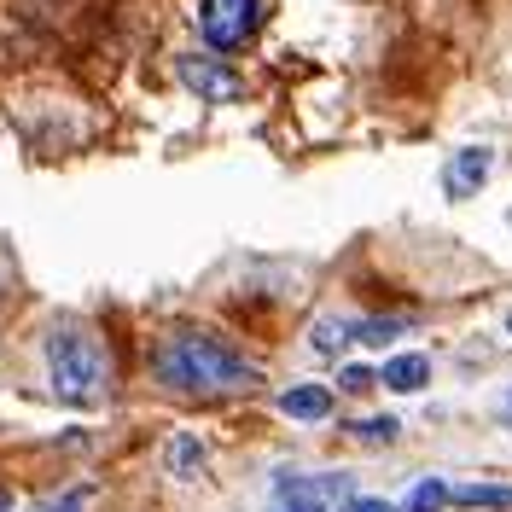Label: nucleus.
I'll list each match as a JSON object with an SVG mask.
<instances>
[{
  "label": "nucleus",
  "mask_w": 512,
  "mask_h": 512,
  "mask_svg": "<svg viewBox=\"0 0 512 512\" xmlns=\"http://www.w3.org/2000/svg\"><path fill=\"white\" fill-rule=\"evenodd\" d=\"M443 507H454V489H448L443 478H419L402 512H443Z\"/></svg>",
  "instance_id": "nucleus-11"
},
{
  "label": "nucleus",
  "mask_w": 512,
  "mask_h": 512,
  "mask_svg": "<svg viewBox=\"0 0 512 512\" xmlns=\"http://www.w3.org/2000/svg\"><path fill=\"white\" fill-rule=\"evenodd\" d=\"M47 379L64 402H94L105 390V350L82 326H53L47 332Z\"/></svg>",
  "instance_id": "nucleus-2"
},
{
  "label": "nucleus",
  "mask_w": 512,
  "mask_h": 512,
  "mask_svg": "<svg viewBox=\"0 0 512 512\" xmlns=\"http://www.w3.org/2000/svg\"><path fill=\"white\" fill-rule=\"evenodd\" d=\"M507 338H512V309H507Z\"/></svg>",
  "instance_id": "nucleus-21"
},
{
  "label": "nucleus",
  "mask_w": 512,
  "mask_h": 512,
  "mask_svg": "<svg viewBox=\"0 0 512 512\" xmlns=\"http://www.w3.org/2000/svg\"><path fill=\"white\" fill-rule=\"evenodd\" d=\"M373 379H379L373 367H344V373H338V390H350V396H361V390H367Z\"/></svg>",
  "instance_id": "nucleus-16"
},
{
  "label": "nucleus",
  "mask_w": 512,
  "mask_h": 512,
  "mask_svg": "<svg viewBox=\"0 0 512 512\" xmlns=\"http://www.w3.org/2000/svg\"><path fill=\"white\" fill-rule=\"evenodd\" d=\"M274 512H326V507H309V501H280Z\"/></svg>",
  "instance_id": "nucleus-18"
},
{
  "label": "nucleus",
  "mask_w": 512,
  "mask_h": 512,
  "mask_svg": "<svg viewBox=\"0 0 512 512\" xmlns=\"http://www.w3.org/2000/svg\"><path fill=\"white\" fill-rule=\"evenodd\" d=\"M350 501L355 483L350 472H274V501H309V507H326V501Z\"/></svg>",
  "instance_id": "nucleus-4"
},
{
  "label": "nucleus",
  "mask_w": 512,
  "mask_h": 512,
  "mask_svg": "<svg viewBox=\"0 0 512 512\" xmlns=\"http://www.w3.org/2000/svg\"><path fill=\"white\" fill-rule=\"evenodd\" d=\"M88 501H94V489L82 483V489H64L53 501H35V512H88Z\"/></svg>",
  "instance_id": "nucleus-15"
},
{
  "label": "nucleus",
  "mask_w": 512,
  "mask_h": 512,
  "mask_svg": "<svg viewBox=\"0 0 512 512\" xmlns=\"http://www.w3.org/2000/svg\"><path fill=\"white\" fill-rule=\"evenodd\" d=\"M379 379L390 384V390H402V396H414V390H425V384H431V361H425V355H396Z\"/></svg>",
  "instance_id": "nucleus-8"
},
{
  "label": "nucleus",
  "mask_w": 512,
  "mask_h": 512,
  "mask_svg": "<svg viewBox=\"0 0 512 512\" xmlns=\"http://www.w3.org/2000/svg\"><path fill=\"white\" fill-rule=\"evenodd\" d=\"M501 425H512V390L501 396Z\"/></svg>",
  "instance_id": "nucleus-19"
},
{
  "label": "nucleus",
  "mask_w": 512,
  "mask_h": 512,
  "mask_svg": "<svg viewBox=\"0 0 512 512\" xmlns=\"http://www.w3.org/2000/svg\"><path fill=\"white\" fill-rule=\"evenodd\" d=\"M396 332H402V320H390V315H367V320H355V326H350V338H355V344H367V350L396 344Z\"/></svg>",
  "instance_id": "nucleus-10"
},
{
  "label": "nucleus",
  "mask_w": 512,
  "mask_h": 512,
  "mask_svg": "<svg viewBox=\"0 0 512 512\" xmlns=\"http://www.w3.org/2000/svg\"><path fill=\"white\" fill-rule=\"evenodd\" d=\"M489 169H495V152H489V146H460V152L443 163V192L448 198H472V192H483Z\"/></svg>",
  "instance_id": "nucleus-5"
},
{
  "label": "nucleus",
  "mask_w": 512,
  "mask_h": 512,
  "mask_svg": "<svg viewBox=\"0 0 512 512\" xmlns=\"http://www.w3.org/2000/svg\"><path fill=\"white\" fill-rule=\"evenodd\" d=\"M350 431H355V437H361V443H396V419H390V414H373V419H355Z\"/></svg>",
  "instance_id": "nucleus-14"
},
{
  "label": "nucleus",
  "mask_w": 512,
  "mask_h": 512,
  "mask_svg": "<svg viewBox=\"0 0 512 512\" xmlns=\"http://www.w3.org/2000/svg\"><path fill=\"white\" fill-rule=\"evenodd\" d=\"M152 373H158L169 390H187V396H198V390H233V384H251V361L245 355H233L222 344V338H210V332H169L158 344V355H152Z\"/></svg>",
  "instance_id": "nucleus-1"
},
{
  "label": "nucleus",
  "mask_w": 512,
  "mask_h": 512,
  "mask_svg": "<svg viewBox=\"0 0 512 512\" xmlns=\"http://www.w3.org/2000/svg\"><path fill=\"white\" fill-rule=\"evenodd\" d=\"M454 507H512V489H495V483H466V489H454Z\"/></svg>",
  "instance_id": "nucleus-12"
},
{
  "label": "nucleus",
  "mask_w": 512,
  "mask_h": 512,
  "mask_svg": "<svg viewBox=\"0 0 512 512\" xmlns=\"http://www.w3.org/2000/svg\"><path fill=\"white\" fill-rule=\"evenodd\" d=\"M256 18H262V0H198V30L216 53L239 47L256 30Z\"/></svg>",
  "instance_id": "nucleus-3"
},
{
  "label": "nucleus",
  "mask_w": 512,
  "mask_h": 512,
  "mask_svg": "<svg viewBox=\"0 0 512 512\" xmlns=\"http://www.w3.org/2000/svg\"><path fill=\"white\" fill-rule=\"evenodd\" d=\"M175 76H181L198 99H216V105H222V99H239V76L222 70L216 59H181L175 64Z\"/></svg>",
  "instance_id": "nucleus-6"
},
{
  "label": "nucleus",
  "mask_w": 512,
  "mask_h": 512,
  "mask_svg": "<svg viewBox=\"0 0 512 512\" xmlns=\"http://www.w3.org/2000/svg\"><path fill=\"white\" fill-rule=\"evenodd\" d=\"M280 414H291V419H326L332 414V390L326 384H291L286 396H280Z\"/></svg>",
  "instance_id": "nucleus-7"
},
{
  "label": "nucleus",
  "mask_w": 512,
  "mask_h": 512,
  "mask_svg": "<svg viewBox=\"0 0 512 512\" xmlns=\"http://www.w3.org/2000/svg\"><path fill=\"white\" fill-rule=\"evenodd\" d=\"M338 512H402V507H390L379 495H350V501H338Z\"/></svg>",
  "instance_id": "nucleus-17"
},
{
  "label": "nucleus",
  "mask_w": 512,
  "mask_h": 512,
  "mask_svg": "<svg viewBox=\"0 0 512 512\" xmlns=\"http://www.w3.org/2000/svg\"><path fill=\"white\" fill-rule=\"evenodd\" d=\"M163 460H169V472H175V478H198V472H204V443L181 431V437H169Z\"/></svg>",
  "instance_id": "nucleus-9"
},
{
  "label": "nucleus",
  "mask_w": 512,
  "mask_h": 512,
  "mask_svg": "<svg viewBox=\"0 0 512 512\" xmlns=\"http://www.w3.org/2000/svg\"><path fill=\"white\" fill-rule=\"evenodd\" d=\"M344 338H350V326H338V320H315V326H309V350L315 355H338Z\"/></svg>",
  "instance_id": "nucleus-13"
},
{
  "label": "nucleus",
  "mask_w": 512,
  "mask_h": 512,
  "mask_svg": "<svg viewBox=\"0 0 512 512\" xmlns=\"http://www.w3.org/2000/svg\"><path fill=\"white\" fill-rule=\"evenodd\" d=\"M0 512H12V501H6V495H0Z\"/></svg>",
  "instance_id": "nucleus-20"
}]
</instances>
